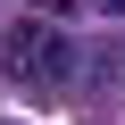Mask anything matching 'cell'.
Wrapping results in <instances>:
<instances>
[{"mask_svg":"<svg viewBox=\"0 0 125 125\" xmlns=\"http://www.w3.org/2000/svg\"><path fill=\"white\" fill-rule=\"evenodd\" d=\"M100 9H108V17H125V0H100Z\"/></svg>","mask_w":125,"mask_h":125,"instance_id":"cell-2","label":"cell"},{"mask_svg":"<svg viewBox=\"0 0 125 125\" xmlns=\"http://www.w3.org/2000/svg\"><path fill=\"white\" fill-rule=\"evenodd\" d=\"M0 75H9L17 92H75L83 83V50L67 42V25H50V17H9L0 25Z\"/></svg>","mask_w":125,"mask_h":125,"instance_id":"cell-1","label":"cell"}]
</instances>
